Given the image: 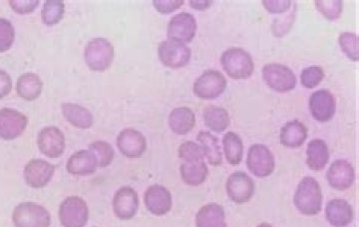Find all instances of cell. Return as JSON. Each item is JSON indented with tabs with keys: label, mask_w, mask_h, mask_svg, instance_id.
Returning <instances> with one entry per match:
<instances>
[{
	"label": "cell",
	"mask_w": 359,
	"mask_h": 227,
	"mask_svg": "<svg viewBox=\"0 0 359 227\" xmlns=\"http://www.w3.org/2000/svg\"><path fill=\"white\" fill-rule=\"evenodd\" d=\"M204 120L205 127L212 131H224L231 124V117L228 111L219 106H209L204 110Z\"/></svg>",
	"instance_id": "f546056e"
},
{
	"label": "cell",
	"mask_w": 359,
	"mask_h": 227,
	"mask_svg": "<svg viewBox=\"0 0 359 227\" xmlns=\"http://www.w3.org/2000/svg\"><path fill=\"white\" fill-rule=\"evenodd\" d=\"M179 156L185 162H203L205 157L202 148L193 141H186L181 144L179 148Z\"/></svg>",
	"instance_id": "8d00e7d4"
},
{
	"label": "cell",
	"mask_w": 359,
	"mask_h": 227,
	"mask_svg": "<svg viewBox=\"0 0 359 227\" xmlns=\"http://www.w3.org/2000/svg\"><path fill=\"white\" fill-rule=\"evenodd\" d=\"M15 40V30L13 23L6 18H0V52L11 48Z\"/></svg>",
	"instance_id": "74e56055"
},
{
	"label": "cell",
	"mask_w": 359,
	"mask_h": 227,
	"mask_svg": "<svg viewBox=\"0 0 359 227\" xmlns=\"http://www.w3.org/2000/svg\"><path fill=\"white\" fill-rule=\"evenodd\" d=\"M221 65L233 79H248L255 70V63L249 52L240 47H231L222 54Z\"/></svg>",
	"instance_id": "7a4b0ae2"
},
{
	"label": "cell",
	"mask_w": 359,
	"mask_h": 227,
	"mask_svg": "<svg viewBox=\"0 0 359 227\" xmlns=\"http://www.w3.org/2000/svg\"><path fill=\"white\" fill-rule=\"evenodd\" d=\"M212 1H208V0H204V1H190V6L193 9L200 11H207L208 8L212 6Z\"/></svg>",
	"instance_id": "7bdbcfd3"
},
{
	"label": "cell",
	"mask_w": 359,
	"mask_h": 227,
	"mask_svg": "<svg viewBox=\"0 0 359 227\" xmlns=\"http://www.w3.org/2000/svg\"><path fill=\"white\" fill-rule=\"evenodd\" d=\"M181 176L186 184L199 186L207 179L209 170L204 160L203 162H185L180 167Z\"/></svg>",
	"instance_id": "f1b7e54d"
},
{
	"label": "cell",
	"mask_w": 359,
	"mask_h": 227,
	"mask_svg": "<svg viewBox=\"0 0 359 227\" xmlns=\"http://www.w3.org/2000/svg\"><path fill=\"white\" fill-rule=\"evenodd\" d=\"M196 224L198 227H228L224 207L218 203L204 205L196 215Z\"/></svg>",
	"instance_id": "cb8c5ba5"
},
{
	"label": "cell",
	"mask_w": 359,
	"mask_h": 227,
	"mask_svg": "<svg viewBox=\"0 0 359 227\" xmlns=\"http://www.w3.org/2000/svg\"><path fill=\"white\" fill-rule=\"evenodd\" d=\"M339 46L351 60H358V35L353 32H344L339 35Z\"/></svg>",
	"instance_id": "e575fe53"
},
{
	"label": "cell",
	"mask_w": 359,
	"mask_h": 227,
	"mask_svg": "<svg viewBox=\"0 0 359 227\" xmlns=\"http://www.w3.org/2000/svg\"><path fill=\"white\" fill-rule=\"evenodd\" d=\"M262 74L269 89L280 93L294 91L297 87V79L294 72L287 66L280 63L264 65Z\"/></svg>",
	"instance_id": "5b68a950"
},
{
	"label": "cell",
	"mask_w": 359,
	"mask_h": 227,
	"mask_svg": "<svg viewBox=\"0 0 359 227\" xmlns=\"http://www.w3.org/2000/svg\"><path fill=\"white\" fill-rule=\"evenodd\" d=\"M13 221L15 227H49L50 214L41 205L23 202L14 209Z\"/></svg>",
	"instance_id": "277c9868"
},
{
	"label": "cell",
	"mask_w": 359,
	"mask_h": 227,
	"mask_svg": "<svg viewBox=\"0 0 359 227\" xmlns=\"http://www.w3.org/2000/svg\"><path fill=\"white\" fill-rule=\"evenodd\" d=\"M9 6L13 9L14 13L28 14L37 8L39 1H9Z\"/></svg>",
	"instance_id": "ab89813d"
},
{
	"label": "cell",
	"mask_w": 359,
	"mask_h": 227,
	"mask_svg": "<svg viewBox=\"0 0 359 227\" xmlns=\"http://www.w3.org/2000/svg\"><path fill=\"white\" fill-rule=\"evenodd\" d=\"M325 217L330 226L346 227L353 221V209L346 200L337 198L327 203L325 207Z\"/></svg>",
	"instance_id": "ffe728a7"
},
{
	"label": "cell",
	"mask_w": 359,
	"mask_h": 227,
	"mask_svg": "<svg viewBox=\"0 0 359 227\" xmlns=\"http://www.w3.org/2000/svg\"><path fill=\"white\" fill-rule=\"evenodd\" d=\"M314 4H316V9L328 20H339L344 11V2L340 0H332V1L316 0Z\"/></svg>",
	"instance_id": "836d02e7"
},
{
	"label": "cell",
	"mask_w": 359,
	"mask_h": 227,
	"mask_svg": "<svg viewBox=\"0 0 359 227\" xmlns=\"http://www.w3.org/2000/svg\"><path fill=\"white\" fill-rule=\"evenodd\" d=\"M138 205V195L133 188L124 186L116 191L113 200V210L118 219L122 221L131 219L136 215Z\"/></svg>",
	"instance_id": "9a60e30c"
},
{
	"label": "cell",
	"mask_w": 359,
	"mask_h": 227,
	"mask_svg": "<svg viewBox=\"0 0 359 227\" xmlns=\"http://www.w3.org/2000/svg\"><path fill=\"white\" fill-rule=\"evenodd\" d=\"M155 8L157 9L158 13L162 14H169L174 13L181 8L184 4L183 0H172V1H165V0H155L153 1Z\"/></svg>",
	"instance_id": "f35d334b"
},
{
	"label": "cell",
	"mask_w": 359,
	"mask_h": 227,
	"mask_svg": "<svg viewBox=\"0 0 359 227\" xmlns=\"http://www.w3.org/2000/svg\"><path fill=\"white\" fill-rule=\"evenodd\" d=\"M98 167L95 155L88 150L78 151L67 162V170L74 176H89L95 172Z\"/></svg>",
	"instance_id": "603a6c76"
},
{
	"label": "cell",
	"mask_w": 359,
	"mask_h": 227,
	"mask_svg": "<svg viewBox=\"0 0 359 227\" xmlns=\"http://www.w3.org/2000/svg\"><path fill=\"white\" fill-rule=\"evenodd\" d=\"M54 171L55 167L50 163L42 160H33L26 164L23 176L30 188H41L49 183Z\"/></svg>",
	"instance_id": "2e32d148"
},
{
	"label": "cell",
	"mask_w": 359,
	"mask_h": 227,
	"mask_svg": "<svg viewBox=\"0 0 359 227\" xmlns=\"http://www.w3.org/2000/svg\"><path fill=\"white\" fill-rule=\"evenodd\" d=\"M226 77L218 70H205L194 84L193 91L196 96L204 100L219 98L226 89Z\"/></svg>",
	"instance_id": "8992f818"
},
{
	"label": "cell",
	"mask_w": 359,
	"mask_h": 227,
	"mask_svg": "<svg viewBox=\"0 0 359 227\" xmlns=\"http://www.w3.org/2000/svg\"><path fill=\"white\" fill-rule=\"evenodd\" d=\"M257 227H273V226H271V224H269V223H262V224H259V226Z\"/></svg>",
	"instance_id": "ee69618b"
},
{
	"label": "cell",
	"mask_w": 359,
	"mask_h": 227,
	"mask_svg": "<svg viewBox=\"0 0 359 227\" xmlns=\"http://www.w3.org/2000/svg\"><path fill=\"white\" fill-rule=\"evenodd\" d=\"M325 78V72L318 65H311L302 70L301 74V82L302 86L306 89H313L320 85Z\"/></svg>",
	"instance_id": "d590c367"
},
{
	"label": "cell",
	"mask_w": 359,
	"mask_h": 227,
	"mask_svg": "<svg viewBox=\"0 0 359 227\" xmlns=\"http://www.w3.org/2000/svg\"><path fill=\"white\" fill-rule=\"evenodd\" d=\"M65 13V6L62 1L49 0L44 4L41 11V20L45 25L53 26L62 20Z\"/></svg>",
	"instance_id": "1f68e13d"
},
{
	"label": "cell",
	"mask_w": 359,
	"mask_h": 227,
	"mask_svg": "<svg viewBox=\"0 0 359 227\" xmlns=\"http://www.w3.org/2000/svg\"><path fill=\"white\" fill-rule=\"evenodd\" d=\"M247 167L257 177H268L275 170V156L266 145L254 144L248 153Z\"/></svg>",
	"instance_id": "9c48e42d"
},
{
	"label": "cell",
	"mask_w": 359,
	"mask_h": 227,
	"mask_svg": "<svg viewBox=\"0 0 359 227\" xmlns=\"http://www.w3.org/2000/svg\"><path fill=\"white\" fill-rule=\"evenodd\" d=\"M13 89V79L4 70H0V99L6 98Z\"/></svg>",
	"instance_id": "b9f144b4"
},
{
	"label": "cell",
	"mask_w": 359,
	"mask_h": 227,
	"mask_svg": "<svg viewBox=\"0 0 359 227\" xmlns=\"http://www.w3.org/2000/svg\"><path fill=\"white\" fill-rule=\"evenodd\" d=\"M195 113L189 108H175L169 117V125L175 134L184 136L195 127Z\"/></svg>",
	"instance_id": "484cf974"
},
{
	"label": "cell",
	"mask_w": 359,
	"mask_h": 227,
	"mask_svg": "<svg viewBox=\"0 0 359 227\" xmlns=\"http://www.w3.org/2000/svg\"><path fill=\"white\" fill-rule=\"evenodd\" d=\"M117 145L123 155L129 158H139L147 148L145 137L138 130H122L117 137Z\"/></svg>",
	"instance_id": "ac0fdd59"
},
{
	"label": "cell",
	"mask_w": 359,
	"mask_h": 227,
	"mask_svg": "<svg viewBox=\"0 0 359 227\" xmlns=\"http://www.w3.org/2000/svg\"><path fill=\"white\" fill-rule=\"evenodd\" d=\"M311 117L318 122H327L334 118L337 111V100L334 94L327 89L314 91L309 98Z\"/></svg>",
	"instance_id": "7c38bea8"
},
{
	"label": "cell",
	"mask_w": 359,
	"mask_h": 227,
	"mask_svg": "<svg viewBox=\"0 0 359 227\" xmlns=\"http://www.w3.org/2000/svg\"><path fill=\"white\" fill-rule=\"evenodd\" d=\"M226 188L229 198L237 205L250 202L256 190L254 181L242 171L235 172L229 176Z\"/></svg>",
	"instance_id": "8fae6325"
},
{
	"label": "cell",
	"mask_w": 359,
	"mask_h": 227,
	"mask_svg": "<svg viewBox=\"0 0 359 227\" xmlns=\"http://www.w3.org/2000/svg\"><path fill=\"white\" fill-rule=\"evenodd\" d=\"M223 145L226 162L233 165H237L242 162L243 155H244V143L237 134L231 131L224 134Z\"/></svg>",
	"instance_id": "4dcf8cb0"
},
{
	"label": "cell",
	"mask_w": 359,
	"mask_h": 227,
	"mask_svg": "<svg viewBox=\"0 0 359 227\" xmlns=\"http://www.w3.org/2000/svg\"><path fill=\"white\" fill-rule=\"evenodd\" d=\"M85 63L93 72H105L110 67L114 58V47L107 39H95L85 47Z\"/></svg>",
	"instance_id": "3957f363"
},
{
	"label": "cell",
	"mask_w": 359,
	"mask_h": 227,
	"mask_svg": "<svg viewBox=\"0 0 359 227\" xmlns=\"http://www.w3.org/2000/svg\"><path fill=\"white\" fill-rule=\"evenodd\" d=\"M61 110L67 122L77 129H90L93 124V115L83 106L75 103H65L62 104Z\"/></svg>",
	"instance_id": "83f0119b"
},
{
	"label": "cell",
	"mask_w": 359,
	"mask_h": 227,
	"mask_svg": "<svg viewBox=\"0 0 359 227\" xmlns=\"http://www.w3.org/2000/svg\"><path fill=\"white\" fill-rule=\"evenodd\" d=\"M330 162V150L323 139H313L306 148V164L313 171L325 169Z\"/></svg>",
	"instance_id": "7402d4cb"
},
{
	"label": "cell",
	"mask_w": 359,
	"mask_h": 227,
	"mask_svg": "<svg viewBox=\"0 0 359 227\" xmlns=\"http://www.w3.org/2000/svg\"><path fill=\"white\" fill-rule=\"evenodd\" d=\"M28 119L23 113L13 108L0 110V137L13 141L25 132Z\"/></svg>",
	"instance_id": "4fadbf2b"
},
{
	"label": "cell",
	"mask_w": 359,
	"mask_h": 227,
	"mask_svg": "<svg viewBox=\"0 0 359 227\" xmlns=\"http://www.w3.org/2000/svg\"><path fill=\"white\" fill-rule=\"evenodd\" d=\"M205 157L212 167H219L223 163V153L219 139L209 131H201L197 136Z\"/></svg>",
	"instance_id": "4316f807"
},
{
	"label": "cell",
	"mask_w": 359,
	"mask_h": 227,
	"mask_svg": "<svg viewBox=\"0 0 359 227\" xmlns=\"http://www.w3.org/2000/svg\"><path fill=\"white\" fill-rule=\"evenodd\" d=\"M89 209L86 202L78 196H70L61 203L59 219L65 227H84L88 221Z\"/></svg>",
	"instance_id": "ba28073f"
},
{
	"label": "cell",
	"mask_w": 359,
	"mask_h": 227,
	"mask_svg": "<svg viewBox=\"0 0 359 227\" xmlns=\"http://www.w3.org/2000/svg\"><path fill=\"white\" fill-rule=\"evenodd\" d=\"M37 143L44 155L51 158L59 157L65 150V134L57 127H45L39 132Z\"/></svg>",
	"instance_id": "e0dca14e"
},
{
	"label": "cell",
	"mask_w": 359,
	"mask_h": 227,
	"mask_svg": "<svg viewBox=\"0 0 359 227\" xmlns=\"http://www.w3.org/2000/svg\"><path fill=\"white\" fill-rule=\"evenodd\" d=\"M42 87L43 84L41 78L35 73L28 72L18 77L16 92L25 100L32 101L39 98Z\"/></svg>",
	"instance_id": "d4e9b609"
},
{
	"label": "cell",
	"mask_w": 359,
	"mask_h": 227,
	"mask_svg": "<svg viewBox=\"0 0 359 227\" xmlns=\"http://www.w3.org/2000/svg\"><path fill=\"white\" fill-rule=\"evenodd\" d=\"M158 56L166 67L179 70L189 65L192 51L185 44L168 39L161 42L158 47Z\"/></svg>",
	"instance_id": "52a82bcc"
},
{
	"label": "cell",
	"mask_w": 359,
	"mask_h": 227,
	"mask_svg": "<svg viewBox=\"0 0 359 227\" xmlns=\"http://www.w3.org/2000/svg\"><path fill=\"white\" fill-rule=\"evenodd\" d=\"M264 8L269 13H283L289 11L292 6V1H263Z\"/></svg>",
	"instance_id": "60d3db41"
},
{
	"label": "cell",
	"mask_w": 359,
	"mask_h": 227,
	"mask_svg": "<svg viewBox=\"0 0 359 227\" xmlns=\"http://www.w3.org/2000/svg\"><path fill=\"white\" fill-rule=\"evenodd\" d=\"M144 200L149 212L157 216L168 214L173 203L171 193L159 184H155L147 189Z\"/></svg>",
	"instance_id": "d6986e66"
},
{
	"label": "cell",
	"mask_w": 359,
	"mask_h": 227,
	"mask_svg": "<svg viewBox=\"0 0 359 227\" xmlns=\"http://www.w3.org/2000/svg\"><path fill=\"white\" fill-rule=\"evenodd\" d=\"M308 138V129L299 120H292L280 130V143L287 148H301Z\"/></svg>",
	"instance_id": "44dd1931"
},
{
	"label": "cell",
	"mask_w": 359,
	"mask_h": 227,
	"mask_svg": "<svg viewBox=\"0 0 359 227\" xmlns=\"http://www.w3.org/2000/svg\"><path fill=\"white\" fill-rule=\"evenodd\" d=\"M197 21L191 13L176 14L168 25L167 34L169 40L190 44L197 33Z\"/></svg>",
	"instance_id": "30bf717a"
},
{
	"label": "cell",
	"mask_w": 359,
	"mask_h": 227,
	"mask_svg": "<svg viewBox=\"0 0 359 227\" xmlns=\"http://www.w3.org/2000/svg\"><path fill=\"white\" fill-rule=\"evenodd\" d=\"M294 203L302 214L316 215L323 207V193L320 183L313 177L306 176L297 186Z\"/></svg>",
	"instance_id": "6da1fadb"
},
{
	"label": "cell",
	"mask_w": 359,
	"mask_h": 227,
	"mask_svg": "<svg viewBox=\"0 0 359 227\" xmlns=\"http://www.w3.org/2000/svg\"><path fill=\"white\" fill-rule=\"evenodd\" d=\"M90 151L95 155L98 167H105L112 162L114 158V150L109 143L105 141H96L90 145Z\"/></svg>",
	"instance_id": "d6a6232c"
},
{
	"label": "cell",
	"mask_w": 359,
	"mask_h": 227,
	"mask_svg": "<svg viewBox=\"0 0 359 227\" xmlns=\"http://www.w3.org/2000/svg\"><path fill=\"white\" fill-rule=\"evenodd\" d=\"M327 179L332 188L344 191L353 186L355 171L353 164L346 160H337L332 163L327 172Z\"/></svg>",
	"instance_id": "5bb4252c"
}]
</instances>
